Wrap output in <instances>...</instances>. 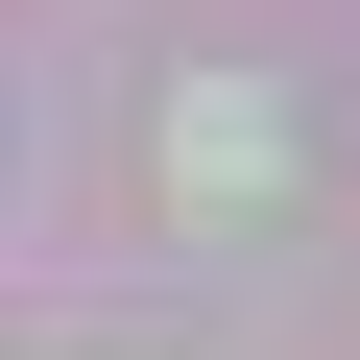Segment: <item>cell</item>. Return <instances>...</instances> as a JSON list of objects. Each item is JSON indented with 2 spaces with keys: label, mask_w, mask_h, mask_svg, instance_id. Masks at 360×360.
<instances>
[{
  "label": "cell",
  "mask_w": 360,
  "mask_h": 360,
  "mask_svg": "<svg viewBox=\"0 0 360 360\" xmlns=\"http://www.w3.org/2000/svg\"><path fill=\"white\" fill-rule=\"evenodd\" d=\"M168 193H193V217L288 193V96H193V120H168Z\"/></svg>",
  "instance_id": "1"
}]
</instances>
